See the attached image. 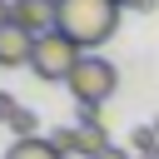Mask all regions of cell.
<instances>
[{"label":"cell","mask_w":159,"mask_h":159,"mask_svg":"<svg viewBox=\"0 0 159 159\" xmlns=\"http://www.w3.org/2000/svg\"><path fill=\"white\" fill-rule=\"evenodd\" d=\"M50 144L60 149V159H80V129H55Z\"/></svg>","instance_id":"10"},{"label":"cell","mask_w":159,"mask_h":159,"mask_svg":"<svg viewBox=\"0 0 159 159\" xmlns=\"http://www.w3.org/2000/svg\"><path fill=\"white\" fill-rule=\"evenodd\" d=\"M30 60H35V35L20 25H5L0 30V70H20Z\"/></svg>","instance_id":"5"},{"label":"cell","mask_w":159,"mask_h":159,"mask_svg":"<svg viewBox=\"0 0 159 159\" xmlns=\"http://www.w3.org/2000/svg\"><path fill=\"white\" fill-rule=\"evenodd\" d=\"M5 25H15V10H10V0H0V30Z\"/></svg>","instance_id":"12"},{"label":"cell","mask_w":159,"mask_h":159,"mask_svg":"<svg viewBox=\"0 0 159 159\" xmlns=\"http://www.w3.org/2000/svg\"><path fill=\"white\" fill-rule=\"evenodd\" d=\"M5 159H60V149L50 139H15L5 149Z\"/></svg>","instance_id":"7"},{"label":"cell","mask_w":159,"mask_h":159,"mask_svg":"<svg viewBox=\"0 0 159 159\" xmlns=\"http://www.w3.org/2000/svg\"><path fill=\"white\" fill-rule=\"evenodd\" d=\"M60 5V35H70L84 55L89 50H99L104 40H114V30H119V0H55Z\"/></svg>","instance_id":"1"},{"label":"cell","mask_w":159,"mask_h":159,"mask_svg":"<svg viewBox=\"0 0 159 159\" xmlns=\"http://www.w3.org/2000/svg\"><path fill=\"white\" fill-rule=\"evenodd\" d=\"M119 89V70L104 60V55H84L80 70L70 75V94H75V109H99L104 99H114Z\"/></svg>","instance_id":"2"},{"label":"cell","mask_w":159,"mask_h":159,"mask_svg":"<svg viewBox=\"0 0 159 159\" xmlns=\"http://www.w3.org/2000/svg\"><path fill=\"white\" fill-rule=\"evenodd\" d=\"M80 60H84V50L70 40V35H60V30H50V35H40L35 40V60H30V70H35V80H65L70 84V75L80 70Z\"/></svg>","instance_id":"3"},{"label":"cell","mask_w":159,"mask_h":159,"mask_svg":"<svg viewBox=\"0 0 159 159\" xmlns=\"http://www.w3.org/2000/svg\"><path fill=\"white\" fill-rule=\"evenodd\" d=\"M99 159H129V154H124V149H104Z\"/></svg>","instance_id":"14"},{"label":"cell","mask_w":159,"mask_h":159,"mask_svg":"<svg viewBox=\"0 0 159 159\" xmlns=\"http://www.w3.org/2000/svg\"><path fill=\"white\" fill-rule=\"evenodd\" d=\"M15 114H20V104H15V94H5V89H0V124H10Z\"/></svg>","instance_id":"11"},{"label":"cell","mask_w":159,"mask_h":159,"mask_svg":"<svg viewBox=\"0 0 159 159\" xmlns=\"http://www.w3.org/2000/svg\"><path fill=\"white\" fill-rule=\"evenodd\" d=\"M80 159H99L104 149H114L109 144V134H104V114L99 109H80Z\"/></svg>","instance_id":"6"},{"label":"cell","mask_w":159,"mask_h":159,"mask_svg":"<svg viewBox=\"0 0 159 159\" xmlns=\"http://www.w3.org/2000/svg\"><path fill=\"white\" fill-rule=\"evenodd\" d=\"M129 149H134V159H159V134H154V124H139V129L129 134Z\"/></svg>","instance_id":"8"},{"label":"cell","mask_w":159,"mask_h":159,"mask_svg":"<svg viewBox=\"0 0 159 159\" xmlns=\"http://www.w3.org/2000/svg\"><path fill=\"white\" fill-rule=\"evenodd\" d=\"M119 10H154V0H119Z\"/></svg>","instance_id":"13"},{"label":"cell","mask_w":159,"mask_h":159,"mask_svg":"<svg viewBox=\"0 0 159 159\" xmlns=\"http://www.w3.org/2000/svg\"><path fill=\"white\" fill-rule=\"evenodd\" d=\"M10 129H15V139H40V114L20 104V114L10 119Z\"/></svg>","instance_id":"9"},{"label":"cell","mask_w":159,"mask_h":159,"mask_svg":"<svg viewBox=\"0 0 159 159\" xmlns=\"http://www.w3.org/2000/svg\"><path fill=\"white\" fill-rule=\"evenodd\" d=\"M10 10H15V25L30 30L35 40L60 25V5H55V0H10Z\"/></svg>","instance_id":"4"},{"label":"cell","mask_w":159,"mask_h":159,"mask_svg":"<svg viewBox=\"0 0 159 159\" xmlns=\"http://www.w3.org/2000/svg\"><path fill=\"white\" fill-rule=\"evenodd\" d=\"M154 134H159V119H154Z\"/></svg>","instance_id":"15"}]
</instances>
